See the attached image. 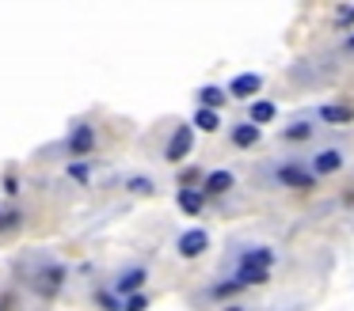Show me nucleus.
Wrapping results in <instances>:
<instances>
[{
  "label": "nucleus",
  "instance_id": "16",
  "mask_svg": "<svg viewBox=\"0 0 354 311\" xmlns=\"http://www.w3.org/2000/svg\"><path fill=\"white\" fill-rule=\"evenodd\" d=\"M194 129L198 133H217L221 129V110H209V106H194Z\"/></svg>",
  "mask_w": 354,
  "mask_h": 311
},
{
  "label": "nucleus",
  "instance_id": "28",
  "mask_svg": "<svg viewBox=\"0 0 354 311\" xmlns=\"http://www.w3.org/2000/svg\"><path fill=\"white\" fill-rule=\"evenodd\" d=\"M343 46H346V53H354V34H351V38H346V42H343Z\"/></svg>",
  "mask_w": 354,
  "mask_h": 311
},
{
  "label": "nucleus",
  "instance_id": "10",
  "mask_svg": "<svg viewBox=\"0 0 354 311\" xmlns=\"http://www.w3.org/2000/svg\"><path fill=\"white\" fill-rule=\"evenodd\" d=\"M263 141V129L255 126V121H232L229 126V144L232 148H240V152H248V148H255V144Z\"/></svg>",
  "mask_w": 354,
  "mask_h": 311
},
{
  "label": "nucleus",
  "instance_id": "20",
  "mask_svg": "<svg viewBox=\"0 0 354 311\" xmlns=\"http://www.w3.org/2000/svg\"><path fill=\"white\" fill-rule=\"evenodd\" d=\"M240 292V285L232 277H221V281H214V285L206 288V300H229V296H236Z\"/></svg>",
  "mask_w": 354,
  "mask_h": 311
},
{
  "label": "nucleus",
  "instance_id": "12",
  "mask_svg": "<svg viewBox=\"0 0 354 311\" xmlns=\"http://www.w3.org/2000/svg\"><path fill=\"white\" fill-rule=\"evenodd\" d=\"M313 133H316V121H308V118L286 121V126L278 129V137H282L286 144H301V141H313Z\"/></svg>",
  "mask_w": 354,
  "mask_h": 311
},
{
  "label": "nucleus",
  "instance_id": "13",
  "mask_svg": "<svg viewBox=\"0 0 354 311\" xmlns=\"http://www.w3.org/2000/svg\"><path fill=\"white\" fill-rule=\"evenodd\" d=\"M232 182H236V174H232L229 167H217V171L206 174V182H202V194H229Z\"/></svg>",
  "mask_w": 354,
  "mask_h": 311
},
{
  "label": "nucleus",
  "instance_id": "1",
  "mask_svg": "<svg viewBox=\"0 0 354 311\" xmlns=\"http://www.w3.org/2000/svg\"><path fill=\"white\" fill-rule=\"evenodd\" d=\"M274 262H278L274 247H267V243H244V247L232 254L229 277L236 281L240 288L267 285V281H270V270H274Z\"/></svg>",
  "mask_w": 354,
  "mask_h": 311
},
{
  "label": "nucleus",
  "instance_id": "23",
  "mask_svg": "<svg viewBox=\"0 0 354 311\" xmlns=\"http://www.w3.org/2000/svg\"><path fill=\"white\" fill-rule=\"evenodd\" d=\"M149 292H133V296H126L122 300V311H149Z\"/></svg>",
  "mask_w": 354,
  "mask_h": 311
},
{
  "label": "nucleus",
  "instance_id": "15",
  "mask_svg": "<svg viewBox=\"0 0 354 311\" xmlns=\"http://www.w3.org/2000/svg\"><path fill=\"white\" fill-rule=\"evenodd\" d=\"M176 205H179V212H183V217H198L202 205H206V194H202V190H179Z\"/></svg>",
  "mask_w": 354,
  "mask_h": 311
},
{
  "label": "nucleus",
  "instance_id": "17",
  "mask_svg": "<svg viewBox=\"0 0 354 311\" xmlns=\"http://www.w3.org/2000/svg\"><path fill=\"white\" fill-rule=\"evenodd\" d=\"M225 99H229V88H217V83H202L198 88V106H209V110H221Z\"/></svg>",
  "mask_w": 354,
  "mask_h": 311
},
{
  "label": "nucleus",
  "instance_id": "26",
  "mask_svg": "<svg viewBox=\"0 0 354 311\" xmlns=\"http://www.w3.org/2000/svg\"><path fill=\"white\" fill-rule=\"evenodd\" d=\"M0 228H8V209H0Z\"/></svg>",
  "mask_w": 354,
  "mask_h": 311
},
{
  "label": "nucleus",
  "instance_id": "19",
  "mask_svg": "<svg viewBox=\"0 0 354 311\" xmlns=\"http://www.w3.org/2000/svg\"><path fill=\"white\" fill-rule=\"evenodd\" d=\"M65 179H73L77 186H88V182H92V163H88V159H69Z\"/></svg>",
  "mask_w": 354,
  "mask_h": 311
},
{
  "label": "nucleus",
  "instance_id": "18",
  "mask_svg": "<svg viewBox=\"0 0 354 311\" xmlns=\"http://www.w3.org/2000/svg\"><path fill=\"white\" fill-rule=\"evenodd\" d=\"M206 174H209V171H202L198 163H187V167H179L176 182H179V190H198L202 182H206Z\"/></svg>",
  "mask_w": 354,
  "mask_h": 311
},
{
  "label": "nucleus",
  "instance_id": "14",
  "mask_svg": "<svg viewBox=\"0 0 354 311\" xmlns=\"http://www.w3.org/2000/svg\"><path fill=\"white\" fill-rule=\"evenodd\" d=\"M278 118V103L274 99H255V103H248V121H255V126H267V121Z\"/></svg>",
  "mask_w": 354,
  "mask_h": 311
},
{
  "label": "nucleus",
  "instance_id": "3",
  "mask_svg": "<svg viewBox=\"0 0 354 311\" xmlns=\"http://www.w3.org/2000/svg\"><path fill=\"white\" fill-rule=\"evenodd\" d=\"M92 152H95L92 121H84V118L69 121V133H65V156H69V159H88Z\"/></svg>",
  "mask_w": 354,
  "mask_h": 311
},
{
  "label": "nucleus",
  "instance_id": "22",
  "mask_svg": "<svg viewBox=\"0 0 354 311\" xmlns=\"http://www.w3.org/2000/svg\"><path fill=\"white\" fill-rule=\"evenodd\" d=\"M126 190H130V194L149 197V194H156V182L149 179V174H130V179H126Z\"/></svg>",
  "mask_w": 354,
  "mask_h": 311
},
{
  "label": "nucleus",
  "instance_id": "21",
  "mask_svg": "<svg viewBox=\"0 0 354 311\" xmlns=\"http://www.w3.org/2000/svg\"><path fill=\"white\" fill-rule=\"evenodd\" d=\"M92 300H95V308H100V311H122V296H118L115 288H100Z\"/></svg>",
  "mask_w": 354,
  "mask_h": 311
},
{
  "label": "nucleus",
  "instance_id": "2",
  "mask_svg": "<svg viewBox=\"0 0 354 311\" xmlns=\"http://www.w3.org/2000/svg\"><path fill=\"white\" fill-rule=\"evenodd\" d=\"M267 182L270 186H290V190H313L316 174H313V167L301 163V159H278V163L270 167Z\"/></svg>",
  "mask_w": 354,
  "mask_h": 311
},
{
  "label": "nucleus",
  "instance_id": "6",
  "mask_svg": "<svg viewBox=\"0 0 354 311\" xmlns=\"http://www.w3.org/2000/svg\"><path fill=\"white\" fill-rule=\"evenodd\" d=\"M209 250V232L206 228H187V232L176 235V254L179 258H198Z\"/></svg>",
  "mask_w": 354,
  "mask_h": 311
},
{
  "label": "nucleus",
  "instance_id": "8",
  "mask_svg": "<svg viewBox=\"0 0 354 311\" xmlns=\"http://www.w3.org/2000/svg\"><path fill=\"white\" fill-rule=\"evenodd\" d=\"M145 281H149V270L141 262L138 265H126V270L115 277V292L126 300V296H133V292H145Z\"/></svg>",
  "mask_w": 354,
  "mask_h": 311
},
{
  "label": "nucleus",
  "instance_id": "27",
  "mask_svg": "<svg viewBox=\"0 0 354 311\" xmlns=\"http://www.w3.org/2000/svg\"><path fill=\"white\" fill-rule=\"evenodd\" d=\"M221 311H244V308H240V303H225Z\"/></svg>",
  "mask_w": 354,
  "mask_h": 311
},
{
  "label": "nucleus",
  "instance_id": "11",
  "mask_svg": "<svg viewBox=\"0 0 354 311\" xmlns=\"http://www.w3.org/2000/svg\"><path fill=\"white\" fill-rule=\"evenodd\" d=\"M65 265L62 262H54V258H46V270H39L35 273V288H39L42 296H54L57 288H62V281H65Z\"/></svg>",
  "mask_w": 354,
  "mask_h": 311
},
{
  "label": "nucleus",
  "instance_id": "24",
  "mask_svg": "<svg viewBox=\"0 0 354 311\" xmlns=\"http://www.w3.org/2000/svg\"><path fill=\"white\" fill-rule=\"evenodd\" d=\"M335 27H354V4H339L335 8Z\"/></svg>",
  "mask_w": 354,
  "mask_h": 311
},
{
  "label": "nucleus",
  "instance_id": "9",
  "mask_svg": "<svg viewBox=\"0 0 354 311\" xmlns=\"http://www.w3.org/2000/svg\"><path fill=\"white\" fill-rule=\"evenodd\" d=\"M316 121H320V126H331V129H343V126H351V121H354V106H346V103H320V106H316Z\"/></svg>",
  "mask_w": 354,
  "mask_h": 311
},
{
  "label": "nucleus",
  "instance_id": "25",
  "mask_svg": "<svg viewBox=\"0 0 354 311\" xmlns=\"http://www.w3.org/2000/svg\"><path fill=\"white\" fill-rule=\"evenodd\" d=\"M0 190H4L8 197H16V194H19V179H16V174H4V182H0Z\"/></svg>",
  "mask_w": 354,
  "mask_h": 311
},
{
  "label": "nucleus",
  "instance_id": "4",
  "mask_svg": "<svg viewBox=\"0 0 354 311\" xmlns=\"http://www.w3.org/2000/svg\"><path fill=\"white\" fill-rule=\"evenodd\" d=\"M346 163V148L343 144H324V148H316L313 156H308V167H313L316 179H328V174H339Z\"/></svg>",
  "mask_w": 354,
  "mask_h": 311
},
{
  "label": "nucleus",
  "instance_id": "7",
  "mask_svg": "<svg viewBox=\"0 0 354 311\" xmlns=\"http://www.w3.org/2000/svg\"><path fill=\"white\" fill-rule=\"evenodd\" d=\"M259 91H263V76L259 72H236L229 80V99H240V103H255V99H263Z\"/></svg>",
  "mask_w": 354,
  "mask_h": 311
},
{
  "label": "nucleus",
  "instance_id": "5",
  "mask_svg": "<svg viewBox=\"0 0 354 311\" xmlns=\"http://www.w3.org/2000/svg\"><path fill=\"white\" fill-rule=\"evenodd\" d=\"M191 152H194V126L191 121H179V126L171 129L168 144H164V159H168V163H183Z\"/></svg>",
  "mask_w": 354,
  "mask_h": 311
}]
</instances>
